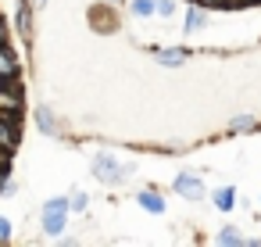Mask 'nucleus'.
<instances>
[{"label":"nucleus","instance_id":"18","mask_svg":"<svg viewBox=\"0 0 261 247\" xmlns=\"http://www.w3.org/2000/svg\"><path fill=\"white\" fill-rule=\"evenodd\" d=\"M0 43H11V29H8L4 18H0Z\"/></svg>","mask_w":261,"mask_h":247},{"label":"nucleus","instance_id":"12","mask_svg":"<svg viewBox=\"0 0 261 247\" xmlns=\"http://www.w3.org/2000/svg\"><path fill=\"white\" fill-rule=\"evenodd\" d=\"M211 240H215L218 247H247V236H243V229H240V226H222Z\"/></svg>","mask_w":261,"mask_h":247},{"label":"nucleus","instance_id":"16","mask_svg":"<svg viewBox=\"0 0 261 247\" xmlns=\"http://www.w3.org/2000/svg\"><path fill=\"white\" fill-rule=\"evenodd\" d=\"M15 240V222L8 215H0V243H11Z\"/></svg>","mask_w":261,"mask_h":247},{"label":"nucleus","instance_id":"5","mask_svg":"<svg viewBox=\"0 0 261 247\" xmlns=\"http://www.w3.org/2000/svg\"><path fill=\"white\" fill-rule=\"evenodd\" d=\"M33 122H36V129H40L47 140L65 136V122H61V118H58V111H54V108H47V104H40V108L33 111Z\"/></svg>","mask_w":261,"mask_h":247},{"label":"nucleus","instance_id":"19","mask_svg":"<svg viewBox=\"0 0 261 247\" xmlns=\"http://www.w3.org/2000/svg\"><path fill=\"white\" fill-rule=\"evenodd\" d=\"M104 4H111V8L118 11V8H125V4H129V0H104Z\"/></svg>","mask_w":261,"mask_h":247},{"label":"nucleus","instance_id":"2","mask_svg":"<svg viewBox=\"0 0 261 247\" xmlns=\"http://www.w3.org/2000/svg\"><path fill=\"white\" fill-rule=\"evenodd\" d=\"M68 218H72L68 197H50L40 204V229L47 240H61V233H68Z\"/></svg>","mask_w":261,"mask_h":247},{"label":"nucleus","instance_id":"1","mask_svg":"<svg viewBox=\"0 0 261 247\" xmlns=\"http://www.w3.org/2000/svg\"><path fill=\"white\" fill-rule=\"evenodd\" d=\"M90 172H93V179L104 183V186H125V183L136 176V161H125V158H118L115 151H97L93 161H90Z\"/></svg>","mask_w":261,"mask_h":247},{"label":"nucleus","instance_id":"15","mask_svg":"<svg viewBox=\"0 0 261 247\" xmlns=\"http://www.w3.org/2000/svg\"><path fill=\"white\" fill-rule=\"evenodd\" d=\"M68 208H72V215H86L90 211V193L86 190H72L68 193Z\"/></svg>","mask_w":261,"mask_h":247},{"label":"nucleus","instance_id":"10","mask_svg":"<svg viewBox=\"0 0 261 247\" xmlns=\"http://www.w3.org/2000/svg\"><path fill=\"white\" fill-rule=\"evenodd\" d=\"M211 208L222 211V215H229L232 208H240V193H236V186H215V190H211Z\"/></svg>","mask_w":261,"mask_h":247},{"label":"nucleus","instance_id":"7","mask_svg":"<svg viewBox=\"0 0 261 247\" xmlns=\"http://www.w3.org/2000/svg\"><path fill=\"white\" fill-rule=\"evenodd\" d=\"M207 22H211V11L207 8H200L197 0H190V8H186V36H200L204 29H207Z\"/></svg>","mask_w":261,"mask_h":247},{"label":"nucleus","instance_id":"6","mask_svg":"<svg viewBox=\"0 0 261 247\" xmlns=\"http://www.w3.org/2000/svg\"><path fill=\"white\" fill-rule=\"evenodd\" d=\"M11 79H22V61L11 51V43H0V83H11Z\"/></svg>","mask_w":261,"mask_h":247},{"label":"nucleus","instance_id":"4","mask_svg":"<svg viewBox=\"0 0 261 247\" xmlns=\"http://www.w3.org/2000/svg\"><path fill=\"white\" fill-rule=\"evenodd\" d=\"M172 193H179V197H186V201H200V197L207 193V183H204L200 172H179V176L172 179Z\"/></svg>","mask_w":261,"mask_h":247},{"label":"nucleus","instance_id":"3","mask_svg":"<svg viewBox=\"0 0 261 247\" xmlns=\"http://www.w3.org/2000/svg\"><path fill=\"white\" fill-rule=\"evenodd\" d=\"M22 108H25L22 83H18V79L0 83V115H4V118H22Z\"/></svg>","mask_w":261,"mask_h":247},{"label":"nucleus","instance_id":"13","mask_svg":"<svg viewBox=\"0 0 261 247\" xmlns=\"http://www.w3.org/2000/svg\"><path fill=\"white\" fill-rule=\"evenodd\" d=\"M133 18H158V0H129Z\"/></svg>","mask_w":261,"mask_h":247},{"label":"nucleus","instance_id":"14","mask_svg":"<svg viewBox=\"0 0 261 247\" xmlns=\"http://www.w3.org/2000/svg\"><path fill=\"white\" fill-rule=\"evenodd\" d=\"M254 129H257V118L254 115H232L229 118V133H240L243 136V133H254Z\"/></svg>","mask_w":261,"mask_h":247},{"label":"nucleus","instance_id":"8","mask_svg":"<svg viewBox=\"0 0 261 247\" xmlns=\"http://www.w3.org/2000/svg\"><path fill=\"white\" fill-rule=\"evenodd\" d=\"M154 58H158V65H161V68H182L193 54H190V47H158V51H154Z\"/></svg>","mask_w":261,"mask_h":247},{"label":"nucleus","instance_id":"9","mask_svg":"<svg viewBox=\"0 0 261 247\" xmlns=\"http://www.w3.org/2000/svg\"><path fill=\"white\" fill-rule=\"evenodd\" d=\"M33 18H36V8L33 0H18V15H15V33L29 43L33 40Z\"/></svg>","mask_w":261,"mask_h":247},{"label":"nucleus","instance_id":"11","mask_svg":"<svg viewBox=\"0 0 261 247\" xmlns=\"http://www.w3.org/2000/svg\"><path fill=\"white\" fill-rule=\"evenodd\" d=\"M136 204H140L147 215H165V211H168V204H165V197H161L158 190H140V193H136Z\"/></svg>","mask_w":261,"mask_h":247},{"label":"nucleus","instance_id":"17","mask_svg":"<svg viewBox=\"0 0 261 247\" xmlns=\"http://www.w3.org/2000/svg\"><path fill=\"white\" fill-rule=\"evenodd\" d=\"M179 0H158V18H175Z\"/></svg>","mask_w":261,"mask_h":247}]
</instances>
